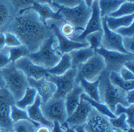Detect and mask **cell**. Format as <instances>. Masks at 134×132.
Listing matches in <instances>:
<instances>
[{"mask_svg": "<svg viewBox=\"0 0 134 132\" xmlns=\"http://www.w3.org/2000/svg\"><path fill=\"white\" fill-rule=\"evenodd\" d=\"M83 93L84 91L81 87V86L79 83H77L74 89L64 97V103L68 113V117L71 115L72 112L77 107L80 102V97Z\"/></svg>", "mask_w": 134, "mask_h": 132, "instance_id": "7402d4cb", "label": "cell"}, {"mask_svg": "<svg viewBox=\"0 0 134 132\" xmlns=\"http://www.w3.org/2000/svg\"><path fill=\"white\" fill-rule=\"evenodd\" d=\"M4 87H5V81H4L2 75L0 72V90L4 88Z\"/></svg>", "mask_w": 134, "mask_h": 132, "instance_id": "db71d44e", "label": "cell"}, {"mask_svg": "<svg viewBox=\"0 0 134 132\" xmlns=\"http://www.w3.org/2000/svg\"><path fill=\"white\" fill-rule=\"evenodd\" d=\"M71 68H72V65H71L70 55L69 53H64L62 55L60 61L53 68L47 70V71L49 75L59 76L64 75Z\"/></svg>", "mask_w": 134, "mask_h": 132, "instance_id": "d4e9b609", "label": "cell"}, {"mask_svg": "<svg viewBox=\"0 0 134 132\" xmlns=\"http://www.w3.org/2000/svg\"><path fill=\"white\" fill-rule=\"evenodd\" d=\"M74 130H75V132H88L84 128V126L83 125H82V126H77V127L74 128Z\"/></svg>", "mask_w": 134, "mask_h": 132, "instance_id": "f5cc1de1", "label": "cell"}, {"mask_svg": "<svg viewBox=\"0 0 134 132\" xmlns=\"http://www.w3.org/2000/svg\"><path fill=\"white\" fill-rule=\"evenodd\" d=\"M83 2H85V4L88 6V7L91 8V6H92V2L95 1V0H83Z\"/></svg>", "mask_w": 134, "mask_h": 132, "instance_id": "11a10c76", "label": "cell"}, {"mask_svg": "<svg viewBox=\"0 0 134 132\" xmlns=\"http://www.w3.org/2000/svg\"><path fill=\"white\" fill-rule=\"evenodd\" d=\"M77 69L72 68L64 75L55 76L49 75L47 78L56 87V91L52 98H63L67 96L77 83Z\"/></svg>", "mask_w": 134, "mask_h": 132, "instance_id": "52a82bcc", "label": "cell"}, {"mask_svg": "<svg viewBox=\"0 0 134 132\" xmlns=\"http://www.w3.org/2000/svg\"><path fill=\"white\" fill-rule=\"evenodd\" d=\"M51 128H52L46 125H40L38 127L36 128L34 132H51Z\"/></svg>", "mask_w": 134, "mask_h": 132, "instance_id": "7dc6e473", "label": "cell"}, {"mask_svg": "<svg viewBox=\"0 0 134 132\" xmlns=\"http://www.w3.org/2000/svg\"><path fill=\"white\" fill-rule=\"evenodd\" d=\"M10 117L12 121L15 123L17 122H19V121H29L30 122H33L36 125H39L37 123L34 122L30 118H29L28 114L26 111V109H21L20 108L17 107L15 104L12 105V107H11V112H10Z\"/></svg>", "mask_w": 134, "mask_h": 132, "instance_id": "d6a6232c", "label": "cell"}, {"mask_svg": "<svg viewBox=\"0 0 134 132\" xmlns=\"http://www.w3.org/2000/svg\"><path fill=\"white\" fill-rule=\"evenodd\" d=\"M92 109V107L91 105L80 97V103L71 115L68 117L65 122L66 125L71 128H76L77 126L84 125L88 120Z\"/></svg>", "mask_w": 134, "mask_h": 132, "instance_id": "2e32d148", "label": "cell"}, {"mask_svg": "<svg viewBox=\"0 0 134 132\" xmlns=\"http://www.w3.org/2000/svg\"><path fill=\"white\" fill-rule=\"evenodd\" d=\"M126 99L129 105L134 103V90L129 91L126 92Z\"/></svg>", "mask_w": 134, "mask_h": 132, "instance_id": "bcb514c9", "label": "cell"}, {"mask_svg": "<svg viewBox=\"0 0 134 132\" xmlns=\"http://www.w3.org/2000/svg\"><path fill=\"white\" fill-rule=\"evenodd\" d=\"M29 87L34 88L37 95L40 96L42 101V104L47 103L49 99L53 97L56 87L47 77H43L39 80H34L32 78H27Z\"/></svg>", "mask_w": 134, "mask_h": 132, "instance_id": "e0dca14e", "label": "cell"}, {"mask_svg": "<svg viewBox=\"0 0 134 132\" xmlns=\"http://www.w3.org/2000/svg\"><path fill=\"white\" fill-rule=\"evenodd\" d=\"M58 43L54 34L50 36L42 43L40 47L34 52L29 53V59L33 62L48 70L53 68L62 58L57 50Z\"/></svg>", "mask_w": 134, "mask_h": 132, "instance_id": "3957f363", "label": "cell"}, {"mask_svg": "<svg viewBox=\"0 0 134 132\" xmlns=\"http://www.w3.org/2000/svg\"><path fill=\"white\" fill-rule=\"evenodd\" d=\"M62 127L64 128V132H75L74 128H71V127L68 126L66 125V123L62 125Z\"/></svg>", "mask_w": 134, "mask_h": 132, "instance_id": "816d5d0a", "label": "cell"}, {"mask_svg": "<svg viewBox=\"0 0 134 132\" xmlns=\"http://www.w3.org/2000/svg\"><path fill=\"white\" fill-rule=\"evenodd\" d=\"M6 31L14 34L30 53L37 51L42 43L53 35L49 25L42 24L38 14L32 9L16 14Z\"/></svg>", "mask_w": 134, "mask_h": 132, "instance_id": "6da1fadb", "label": "cell"}, {"mask_svg": "<svg viewBox=\"0 0 134 132\" xmlns=\"http://www.w3.org/2000/svg\"><path fill=\"white\" fill-rule=\"evenodd\" d=\"M122 113L127 115V123L130 128L134 129V104L130 105L128 107H124L120 104L117 105L114 114L115 115V116H118Z\"/></svg>", "mask_w": 134, "mask_h": 132, "instance_id": "f546056e", "label": "cell"}, {"mask_svg": "<svg viewBox=\"0 0 134 132\" xmlns=\"http://www.w3.org/2000/svg\"><path fill=\"white\" fill-rule=\"evenodd\" d=\"M124 67L126 68L127 70H129L131 72H134V60H130L127 61V62L124 65Z\"/></svg>", "mask_w": 134, "mask_h": 132, "instance_id": "c3c4849f", "label": "cell"}, {"mask_svg": "<svg viewBox=\"0 0 134 132\" xmlns=\"http://www.w3.org/2000/svg\"><path fill=\"white\" fill-rule=\"evenodd\" d=\"M49 26L53 31V34L56 38L57 43H58L57 50L61 55L64 53H69L70 52L74 49H81L89 46L88 43H79V42L73 41L71 39L63 36L61 34L58 26L56 24L53 23L50 24Z\"/></svg>", "mask_w": 134, "mask_h": 132, "instance_id": "5bb4252c", "label": "cell"}, {"mask_svg": "<svg viewBox=\"0 0 134 132\" xmlns=\"http://www.w3.org/2000/svg\"><path fill=\"white\" fill-rule=\"evenodd\" d=\"M92 14L90 16V20L88 21L84 30L80 34L75 35L71 37V40L79 43H86L85 40V37L91 33L96 31H102V18L100 15V11L99 8V3L98 0H95L91 6Z\"/></svg>", "mask_w": 134, "mask_h": 132, "instance_id": "7c38bea8", "label": "cell"}, {"mask_svg": "<svg viewBox=\"0 0 134 132\" xmlns=\"http://www.w3.org/2000/svg\"><path fill=\"white\" fill-rule=\"evenodd\" d=\"M29 9H32L38 14L40 20L45 25H49L47 21L48 20H52L56 21H64L63 18L60 13L59 9L54 10L52 6L47 4H40L34 2L33 6Z\"/></svg>", "mask_w": 134, "mask_h": 132, "instance_id": "ac0fdd59", "label": "cell"}, {"mask_svg": "<svg viewBox=\"0 0 134 132\" xmlns=\"http://www.w3.org/2000/svg\"><path fill=\"white\" fill-rule=\"evenodd\" d=\"M39 125L29 121L23 120L14 123L13 131L14 132H34L35 128Z\"/></svg>", "mask_w": 134, "mask_h": 132, "instance_id": "8d00e7d4", "label": "cell"}, {"mask_svg": "<svg viewBox=\"0 0 134 132\" xmlns=\"http://www.w3.org/2000/svg\"><path fill=\"white\" fill-rule=\"evenodd\" d=\"M83 0H54L52 6L56 5L64 8H74L77 6Z\"/></svg>", "mask_w": 134, "mask_h": 132, "instance_id": "ab89813d", "label": "cell"}, {"mask_svg": "<svg viewBox=\"0 0 134 132\" xmlns=\"http://www.w3.org/2000/svg\"><path fill=\"white\" fill-rule=\"evenodd\" d=\"M103 36L101 47L111 51H117L122 53H127L123 46V37L115 31L111 30L107 27L105 18H102ZM129 54V53H128Z\"/></svg>", "mask_w": 134, "mask_h": 132, "instance_id": "4fadbf2b", "label": "cell"}, {"mask_svg": "<svg viewBox=\"0 0 134 132\" xmlns=\"http://www.w3.org/2000/svg\"><path fill=\"white\" fill-rule=\"evenodd\" d=\"M83 126L88 132H125L114 128L109 122V118L93 108Z\"/></svg>", "mask_w": 134, "mask_h": 132, "instance_id": "8fae6325", "label": "cell"}, {"mask_svg": "<svg viewBox=\"0 0 134 132\" xmlns=\"http://www.w3.org/2000/svg\"><path fill=\"white\" fill-rule=\"evenodd\" d=\"M15 66L21 70L27 78L39 80L43 77H47L49 73L47 70L36 65L27 56L23 57L14 62Z\"/></svg>", "mask_w": 134, "mask_h": 132, "instance_id": "9a60e30c", "label": "cell"}, {"mask_svg": "<svg viewBox=\"0 0 134 132\" xmlns=\"http://www.w3.org/2000/svg\"><path fill=\"white\" fill-rule=\"evenodd\" d=\"M81 98L83 99L86 100V102H88L91 105L92 108L94 109H96L97 112H99V113H101L102 115H105L106 117H108V118H116L115 115L111 111L108 107L105 104L99 102V101H96V100H93L91 98H90L86 93H82L81 95Z\"/></svg>", "mask_w": 134, "mask_h": 132, "instance_id": "83f0119b", "label": "cell"}, {"mask_svg": "<svg viewBox=\"0 0 134 132\" xmlns=\"http://www.w3.org/2000/svg\"><path fill=\"white\" fill-rule=\"evenodd\" d=\"M96 53L99 54L104 59L105 70L108 72L119 73L124 65L130 60H134V54L122 53L117 51L107 50L100 47L96 50Z\"/></svg>", "mask_w": 134, "mask_h": 132, "instance_id": "ba28073f", "label": "cell"}, {"mask_svg": "<svg viewBox=\"0 0 134 132\" xmlns=\"http://www.w3.org/2000/svg\"><path fill=\"white\" fill-rule=\"evenodd\" d=\"M9 63H11L9 54L7 47H5L2 50H0V70L7 66Z\"/></svg>", "mask_w": 134, "mask_h": 132, "instance_id": "7bdbcfd3", "label": "cell"}, {"mask_svg": "<svg viewBox=\"0 0 134 132\" xmlns=\"http://www.w3.org/2000/svg\"><path fill=\"white\" fill-rule=\"evenodd\" d=\"M120 76L125 81H134V74L126 68L123 67L119 71Z\"/></svg>", "mask_w": 134, "mask_h": 132, "instance_id": "ee69618b", "label": "cell"}, {"mask_svg": "<svg viewBox=\"0 0 134 132\" xmlns=\"http://www.w3.org/2000/svg\"><path fill=\"white\" fill-rule=\"evenodd\" d=\"M123 46L125 51L129 54H134V38L123 37Z\"/></svg>", "mask_w": 134, "mask_h": 132, "instance_id": "b9f144b4", "label": "cell"}, {"mask_svg": "<svg viewBox=\"0 0 134 132\" xmlns=\"http://www.w3.org/2000/svg\"><path fill=\"white\" fill-rule=\"evenodd\" d=\"M109 74L108 71L105 70L99 78V93L100 102L105 104L108 109L112 112L115 110V107L120 104L124 107H128L126 99V92L113 85L110 81Z\"/></svg>", "mask_w": 134, "mask_h": 132, "instance_id": "7a4b0ae2", "label": "cell"}, {"mask_svg": "<svg viewBox=\"0 0 134 132\" xmlns=\"http://www.w3.org/2000/svg\"><path fill=\"white\" fill-rule=\"evenodd\" d=\"M58 28H59L61 34L69 39L72 36L78 34L76 28H74V26L72 25L71 23L67 22V21H62V23L61 24V25L58 27Z\"/></svg>", "mask_w": 134, "mask_h": 132, "instance_id": "74e56055", "label": "cell"}, {"mask_svg": "<svg viewBox=\"0 0 134 132\" xmlns=\"http://www.w3.org/2000/svg\"><path fill=\"white\" fill-rule=\"evenodd\" d=\"M54 0H34L35 2L40 3V4H47L52 7V3Z\"/></svg>", "mask_w": 134, "mask_h": 132, "instance_id": "f907efd6", "label": "cell"}, {"mask_svg": "<svg viewBox=\"0 0 134 132\" xmlns=\"http://www.w3.org/2000/svg\"><path fill=\"white\" fill-rule=\"evenodd\" d=\"M115 32L122 37H133L134 36V24L133 23L127 27L118 28L115 30Z\"/></svg>", "mask_w": 134, "mask_h": 132, "instance_id": "60d3db41", "label": "cell"}, {"mask_svg": "<svg viewBox=\"0 0 134 132\" xmlns=\"http://www.w3.org/2000/svg\"><path fill=\"white\" fill-rule=\"evenodd\" d=\"M5 36V46L6 47H16L22 45L19 39L11 32H4Z\"/></svg>", "mask_w": 134, "mask_h": 132, "instance_id": "f35d334b", "label": "cell"}, {"mask_svg": "<svg viewBox=\"0 0 134 132\" xmlns=\"http://www.w3.org/2000/svg\"><path fill=\"white\" fill-rule=\"evenodd\" d=\"M109 122L114 128L117 129L125 132H133V129L130 128L127 123V115L124 113L116 116V118H109Z\"/></svg>", "mask_w": 134, "mask_h": 132, "instance_id": "4dcf8cb0", "label": "cell"}, {"mask_svg": "<svg viewBox=\"0 0 134 132\" xmlns=\"http://www.w3.org/2000/svg\"><path fill=\"white\" fill-rule=\"evenodd\" d=\"M15 99L5 87L0 90V129L13 131L14 122L10 117L11 107Z\"/></svg>", "mask_w": 134, "mask_h": 132, "instance_id": "30bf717a", "label": "cell"}, {"mask_svg": "<svg viewBox=\"0 0 134 132\" xmlns=\"http://www.w3.org/2000/svg\"><path fill=\"white\" fill-rule=\"evenodd\" d=\"M134 12V3L133 2L125 1L120 7L115 12L110 14V17L112 18H120L124 16H127L133 14Z\"/></svg>", "mask_w": 134, "mask_h": 132, "instance_id": "836d02e7", "label": "cell"}, {"mask_svg": "<svg viewBox=\"0 0 134 132\" xmlns=\"http://www.w3.org/2000/svg\"><path fill=\"white\" fill-rule=\"evenodd\" d=\"M95 54L96 51L90 46L71 51L69 52V55L71 57L72 68H77L80 65L87 62Z\"/></svg>", "mask_w": 134, "mask_h": 132, "instance_id": "44dd1931", "label": "cell"}, {"mask_svg": "<svg viewBox=\"0 0 134 132\" xmlns=\"http://www.w3.org/2000/svg\"><path fill=\"white\" fill-rule=\"evenodd\" d=\"M77 82L79 83L83 90L90 98H91L93 100L99 101V79L93 82H89L86 81L84 78L80 77L77 79Z\"/></svg>", "mask_w": 134, "mask_h": 132, "instance_id": "cb8c5ba5", "label": "cell"}, {"mask_svg": "<svg viewBox=\"0 0 134 132\" xmlns=\"http://www.w3.org/2000/svg\"><path fill=\"white\" fill-rule=\"evenodd\" d=\"M0 72L5 81V88L11 93L15 101L20 99L29 87L27 77L12 62L0 70Z\"/></svg>", "mask_w": 134, "mask_h": 132, "instance_id": "277c9868", "label": "cell"}, {"mask_svg": "<svg viewBox=\"0 0 134 132\" xmlns=\"http://www.w3.org/2000/svg\"><path fill=\"white\" fill-rule=\"evenodd\" d=\"M42 101L39 95L36 96L35 101L30 106L26 109V111L28 114L29 118H30L34 122L37 123L39 125H46L50 128L52 127V122H49L44 117L41 110Z\"/></svg>", "mask_w": 134, "mask_h": 132, "instance_id": "d6986e66", "label": "cell"}, {"mask_svg": "<svg viewBox=\"0 0 134 132\" xmlns=\"http://www.w3.org/2000/svg\"><path fill=\"white\" fill-rule=\"evenodd\" d=\"M37 96V92L34 88L29 87L24 93L23 97L15 101V105L21 109H26L27 107L30 106L35 101Z\"/></svg>", "mask_w": 134, "mask_h": 132, "instance_id": "4316f807", "label": "cell"}, {"mask_svg": "<svg viewBox=\"0 0 134 132\" xmlns=\"http://www.w3.org/2000/svg\"><path fill=\"white\" fill-rule=\"evenodd\" d=\"M105 21L107 27L111 30L115 31L118 28L123 27H127L132 24L134 21V14L120 17V18H112L110 16L105 17Z\"/></svg>", "mask_w": 134, "mask_h": 132, "instance_id": "603a6c76", "label": "cell"}, {"mask_svg": "<svg viewBox=\"0 0 134 132\" xmlns=\"http://www.w3.org/2000/svg\"><path fill=\"white\" fill-rule=\"evenodd\" d=\"M0 132H14V131H6V130H5V129H0Z\"/></svg>", "mask_w": 134, "mask_h": 132, "instance_id": "9f6ffc18", "label": "cell"}, {"mask_svg": "<svg viewBox=\"0 0 134 132\" xmlns=\"http://www.w3.org/2000/svg\"><path fill=\"white\" fill-rule=\"evenodd\" d=\"M6 47L5 46V33H0V50H2Z\"/></svg>", "mask_w": 134, "mask_h": 132, "instance_id": "681fc988", "label": "cell"}, {"mask_svg": "<svg viewBox=\"0 0 134 132\" xmlns=\"http://www.w3.org/2000/svg\"><path fill=\"white\" fill-rule=\"evenodd\" d=\"M103 36V31H96L87 35L85 37V40L88 43L89 46L91 47L95 51L101 47L102 40Z\"/></svg>", "mask_w": 134, "mask_h": 132, "instance_id": "e575fe53", "label": "cell"}, {"mask_svg": "<svg viewBox=\"0 0 134 132\" xmlns=\"http://www.w3.org/2000/svg\"><path fill=\"white\" fill-rule=\"evenodd\" d=\"M109 78L111 83L124 91L134 90V81H125L120 76L119 73L110 72Z\"/></svg>", "mask_w": 134, "mask_h": 132, "instance_id": "f1b7e54d", "label": "cell"}, {"mask_svg": "<svg viewBox=\"0 0 134 132\" xmlns=\"http://www.w3.org/2000/svg\"><path fill=\"white\" fill-rule=\"evenodd\" d=\"M16 14L13 8L6 0H0V33H4V30L6 32Z\"/></svg>", "mask_w": 134, "mask_h": 132, "instance_id": "ffe728a7", "label": "cell"}, {"mask_svg": "<svg viewBox=\"0 0 134 132\" xmlns=\"http://www.w3.org/2000/svg\"><path fill=\"white\" fill-rule=\"evenodd\" d=\"M7 49L9 54L10 61L12 63H14L23 57L27 56L30 53L27 48L24 45H21L16 47H7Z\"/></svg>", "mask_w": 134, "mask_h": 132, "instance_id": "1f68e13d", "label": "cell"}, {"mask_svg": "<svg viewBox=\"0 0 134 132\" xmlns=\"http://www.w3.org/2000/svg\"><path fill=\"white\" fill-rule=\"evenodd\" d=\"M13 8L16 14L27 10L35 2L34 0H6Z\"/></svg>", "mask_w": 134, "mask_h": 132, "instance_id": "d590c367", "label": "cell"}, {"mask_svg": "<svg viewBox=\"0 0 134 132\" xmlns=\"http://www.w3.org/2000/svg\"><path fill=\"white\" fill-rule=\"evenodd\" d=\"M51 132H64V128L58 122L54 121L52 122V127L51 128Z\"/></svg>", "mask_w": 134, "mask_h": 132, "instance_id": "f6af8a7d", "label": "cell"}, {"mask_svg": "<svg viewBox=\"0 0 134 132\" xmlns=\"http://www.w3.org/2000/svg\"><path fill=\"white\" fill-rule=\"evenodd\" d=\"M125 1H129V2H133V0H125Z\"/></svg>", "mask_w": 134, "mask_h": 132, "instance_id": "6f0895ef", "label": "cell"}, {"mask_svg": "<svg viewBox=\"0 0 134 132\" xmlns=\"http://www.w3.org/2000/svg\"><path fill=\"white\" fill-rule=\"evenodd\" d=\"M41 110L44 117L51 122L57 121L62 125L68 118V113L63 98H52L47 103L41 105Z\"/></svg>", "mask_w": 134, "mask_h": 132, "instance_id": "9c48e42d", "label": "cell"}, {"mask_svg": "<svg viewBox=\"0 0 134 132\" xmlns=\"http://www.w3.org/2000/svg\"><path fill=\"white\" fill-rule=\"evenodd\" d=\"M125 0H98L101 18H105L115 12Z\"/></svg>", "mask_w": 134, "mask_h": 132, "instance_id": "484cf974", "label": "cell"}, {"mask_svg": "<svg viewBox=\"0 0 134 132\" xmlns=\"http://www.w3.org/2000/svg\"><path fill=\"white\" fill-rule=\"evenodd\" d=\"M77 69V79L84 78L89 82L97 81L101 74L105 70V64L102 56L96 53L87 62L80 65Z\"/></svg>", "mask_w": 134, "mask_h": 132, "instance_id": "8992f818", "label": "cell"}, {"mask_svg": "<svg viewBox=\"0 0 134 132\" xmlns=\"http://www.w3.org/2000/svg\"><path fill=\"white\" fill-rule=\"evenodd\" d=\"M52 6L56 7L57 10L59 9L64 21L69 22L74 25L78 34L84 30L92 14L91 8L88 7L83 1H82L77 6L74 8H64L56 5H53Z\"/></svg>", "mask_w": 134, "mask_h": 132, "instance_id": "5b68a950", "label": "cell"}]
</instances>
